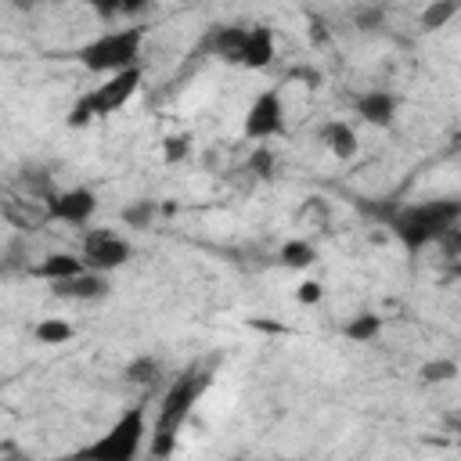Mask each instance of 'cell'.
<instances>
[{"instance_id":"cell-1","label":"cell","mask_w":461,"mask_h":461,"mask_svg":"<svg viewBox=\"0 0 461 461\" xmlns=\"http://www.w3.org/2000/svg\"><path fill=\"white\" fill-rule=\"evenodd\" d=\"M454 223H461V198L443 194V198H425L396 209L389 220V230L407 252H421L429 245H439L454 230Z\"/></svg>"},{"instance_id":"cell-2","label":"cell","mask_w":461,"mask_h":461,"mask_svg":"<svg viewBox=\"0 0 461 461\" xmlns=\"http://www.w3.org/2000/svg\"><path fill=\"white\" fill-rule=\"evenodd\" d=\"M205 385H209V371H202V367H191V371L173 378V385L158 400V414H155V425H151V439H148V454L151 457L162 461V457L173 454L176 436H180L184 421L191 418L194 403L202 400Z\"/></svg>"},{"instance_id":"cell-3","label":"cell","mask_w":461,"mask_h":461,"mask_svg":"<svg viewBox=\"0 0 461 461\" xmlns=\"http://www.w3.org/2000/svg\"><path fill=\"white\" fill-rule=\"evenodd\" d=\"M148 439H151V429H148L144 403H130L122 414H115V421L101 436L79 447L68 461H137Z\"/></svg>"},{"instance_id":"cell-4","label":"cell","mask_w":461,"mask_h":461,"mask_svg":"<svg viewBox=\"0 0 461 461\" xmlns=\"http://www.w3.org/2000/svg\"><path fill=\"white\" fill-rule=\"evenodd\" d=\"M140 50H144V25H119V29L112 25L79 47V61L108 79L115 72L140 68Z\"/></svg>"},{"instance_id":"cell-5","label":"cell","mask_w":461,"mask_h":461,"mask_svg":"<svg viewBox=\"0 0 461 461\" xmlns=\"http://www.w3.org/2000/svg\"><path fill=\"white\" fill-rule=\"evenodd\" d=\"M144 83V68H126V72H115L108 79H101L90 94H83L72 112H68V126H90L94 119H104V115H115L119 108H126V101L140 90Z\"/></svg>"},{"instance_id":"cell-6","label":"cell","mask_w":461,"mask_h":461,"mask_svg":"<svg viewBox=\"0 0 461 461\" xmlns=\"http://www.w3.org/2000/svg\"><path fill=\"white\" fill-rule=\"evenodd\" d=\"M79 256H83L86 270L108 277L112 270H122L133 259V245L112 227H86L79 238Z\"/></svg>"},{"instance_id":"cell-7","label":"cell","mask_w":461,"mask_h":461,"mask_svg":"<svg viewBox=\"0 0 461 461\" xmlns=\"http://www.w3.org/2000/svg\"><path fill=\"white\" fill-rule=\"evenodd\" d=\"M241 133L249 140H270L277 133H285V101L277 90H263L252 97V104L245 108V122H241Z\"/></svg>"},{"instance_id":"cell-8","label":"cell","mask_w":461,"mask_h":461,"mask_svg":"<svg viewBox=\"0 0 461 461\" xmlns=\"http://www.w3.org/2000/svg\"><path fill=\"white\" fill-rule=\"evenodd\" d=\"M97 212V194L90 187H65L47 198V216L65 227H90Z\"/></svg>"},{"instance_id":"cell-9","label":"cell","mask_w":461,"mask_h":461,"mask_svg":"<svg viewBox=\"0 0 461 461\" xmlns=\"http://www.w3.org/2000/svg\"><path fill=\"white\" fill-rule=\"evenodd\" d=\"M353 112H357L364 122L385 130V126H393L396 115H400V94L382 90V86H371V90H364V94L353 97Z\"/></svg>"},{"instance_id":"cell-10","label":"cell","mask_w":461,"mask_h":461,"mask_svg":"<svg viewBox=\"0 0 461 461\" xmlns=\"http://www.w3.org/2000/svg\"><path fill=\"white\" fill-rule=\"evenodd\" d=\"M317 140H321L335 158H342V162L357 158V151H360L357 126H353V122H346V119H328V122H321Z\"/></svg>"},{"instance_id":"cell-11","label":"cell","mask_w":461,"mask_h":461,"mask_svg":"<svg viewBox=\"0 0 461 461\" xmlns=\"http://www.w3.org/2000/svg\"><path fill=\"white\" fill-rule=\"evenodd\" d=\"M277 54V43H274V32L267 25H249L245 29V43H241V58L238 65L245 68H267Z\"/></svg>"},{"instance_id":"cell-12","label":"cell","mask_w":461,"mask_h":461,"mask_svg":"<svg viewBox=\"0 0 461 461\" xmlns=\"http://www.w3.org/2000/svg\"><path fill=\"white\" fill-rule=\"evenodd\" d=\"M32 274L43 277V281H50V285H61V281H72V277L86 274V263H83L79 252H50V256H43L32 267Z\"/></svg>"},{"instance_id":"cell-13","label":"cell","mask_w":461,"mask_h":461,"mask_svg":"<svg viewBox=\"0 0 461 461\" xmlns=\"http://www.w3.org/2000/svg\"><path fill=\"white\" fill-rule=\"evenodd\" d=\"M54 292H58L61 299H86V303H94V299H104V295H108V277L86 270V274H79V277H72V281L54 285Z\"/></svg>"},{"instance_id":"cell-14","label":"cell","mask_w":461,"mask_h":461,"mask_svg":"<svg viewBox=\"0 0 461 461\" xmlns=\"http://www.w3.org/2000/svg\"><path fill=\"white\" fill-rule=\"evenodd\" d=\"M342 335H346L349 342H360V346H367V342H375V339L382 335V317H378L375 310H360L357 317H349V321H346Z\"/></svg>"},{"instance_id":"cell-15","label":"cell","mask_w":461,"mask_h":461,"mask_svg":"<svg viewBox=\"0 0 461 461\" xmlns=\"http://www.w3.org/2000/svg\"><path fill=\"white\" fill-rule=\"evenodd\" d=\"M32 339L40 346H65L72 339V324L61 321V317H43V321L32 324Z\"/></svg>"},{"instance_id":"cell-16","label":"cell","mask_w":461,"mask_h":461,"mask_svg":"<svg viewBox=\"0 0 461 461\" xmlns=\"http://www.w3.org/2000/svg\"><path fill=\"white\" fill-rule=\"evenodd\" d=\"M281 263L292 267V270H306V267L317 263V249L310 241H303V238H292V241L281 245Z\"/></svg>"},{"instance_id":"cell-17","label":"cell","mask_w":461,"mask_h":461,"mask_svg":"<svg viewBox=\"0 0 461 461\" xmlns=\"http://www.w3.org/2000/svg\"><path fill=\"white\" fill-rule=\"evenodd\" d=\"M418 375H421V382H429V385H443V382H450L454 375H461V367H457L454 357H436V360H425V364L418 367Z\"/></svg>"},{"instance_id":"cell-18","label":"cell","mask_w":461,"mask_h":461,"mask_svg":"<svg viewBox=\"0 0 461 461\" xmlns=\"http://www.w3.org/2000/svg\"><path fill=\"white\" fill-rule=\"evenodd\" d=\"M461 14V4L454 0H432L425 11H421V29H443L450 18Z\"/></svg>"},{"instance_id":"cell-19","label":"cell","mask_w":461,"mask_h":461,"mask_svg":"<svg viewBox=\"0 0 461 461\" xmlns=\"http://www.w3.org/2000/svg\"><path fill=\"white\" fill-rule=\"evenodd\" d=\"M151 216H155V202H133L130 209H122V220L137 230H144L151 223Z\"/></svg>"},{"instance_id":"cell-20","label":"cell","mask_w":461,"mask_h":461,"mask_svg":"<svg viewBox=\"0 0 461 461\" xmlns=\"http://www.w3.org/2000/svg\"><path fill=\"white\" fill-rule=\"evenodd\" d=\"M295 299H299L303 306H313V303H321V299H324V285H321V281H313V277H306V281H299Z\"/></svg>"},{"instance_id":"cell-21","label":"cell","mask_w":461,"mask_h":461,"mask_svg":"<svg viewBox=\"0 0 461 461\" xmlns=\"http://www.w3.org/2000/svg\"><path fill=\"white\" fill-rule=\"evenodd\" d=\"M187 151H191L187 137H166V140H162V155H166V162H180Z\"/></svg>"},{"instance_id":"cell-22","label":"cell","mask_w":461,"mask_h":461,"mask_svg":"<svg viewBox=\"0 0 461 461\" xmlns=\"http://www.w3.org/2000/svg\"><path fill=\"white\" fill-rule=\"evenodd\" d=\"M439 249H443V256H447L450 263H457V259H461V223H454V230L439 241Z\"/></svg>"}]
</instances>
